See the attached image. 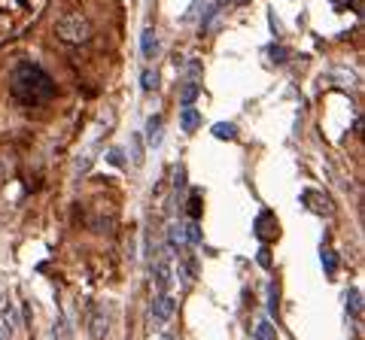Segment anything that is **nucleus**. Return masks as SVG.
<instances>
[{"label": "nucleus", "instance_id": "obj_29", "mask_svg": "<svg viewBox=\"0 0 365 340\" xmlns=\"http://www.w3.org/2000/svg\"><path fill=\"white\" fill-rule=\"evenodd\" d=\"M110 161H113V164H119V168H122V152L119 149H113V152H110V156H107Z\"/></svg>", "mask_w": 365, "mask_h": 340}, {"label": "nucleus", "instance_id": "obj_16", "mask_svg": "<svg viewBox=\"0 0 365 340\" xmlns=\"http://www.w3.org/2000/svg\"><path fill=\"white\" fill-rule=\"evenodd\" d=\"M213 137H219V140H235V137H238V128L231 125V122H216V125H213Z\"/></svg>", "mask_w": 365, "mask_h": 340}, {"label": "nucleus", "instance_id": "obj_30", "mask_svg": "<svg viewBox=\"0 0 365 340\" xmlns=\"http://www.w3.org/2000/svg\"><path fill=\"white\" fill-rule=\"evenodd\" d=\"M347 4L353 6V13H357V16H362V0H347Z\"/></svg>", "mask_w": 365, "mask_h": 340}, {"label": "nucleus", "instance_id": "obj_28", "mask_svg": "<svg viewBox=\"0 0 365 340\" xmlns=\"http://www.w3.org/2000/svg\"><path fill=\"white\" fill-rule=\"evenodd\" d=\"M271 313H277V286H271Z\"/></svg>", "mask_w": 365, "mask_h": 340}, {"label": "nucleus", "instance_id": "obj_9", "mask_svg": "<svg viewBox=\"0 0 365 340\" xmlns=\"http://www.w3.org/2000/svg\"><path fill=\"white\" fill-rule=\"evenodd\" d=\"M16 334V310L13 304H4V310H0V340H13Z\"/></svg>", "mask_w": 365, "mask_h": 340}, {"label": "nucleus", "instance_id": "obj_20", "mask_svg": "<svg viewBox=\"0 0 365 340\" xmlns=\"http://www.w3.org/2000/svg\"><path fill=\"white\" fill-rule=\"evenodd\" d=\"M256 340H277V332H274V325L268 322V319H262V322L256 325Z\"/></svg>", "mask_w": 365, "mask_h": 340}, {"label": "nucleus", "instance_id": "obj_6", "mask_svg": "<svg viewBox=\"0 0 365 340\" xmlns=\"http://www.w3.org/2000/svg\"><path fill=\"white\" fill-rule=\"evenodd\" d=\"M98 152H100V137H95V140H91L88 146L76 156V177H83V173H88V170H91V164H95Z\"/></svg>", "mask_w": 365, "mask_h": 340}, {"label": "nucleus", "instance_id": "obj_18", "mask_svg": "<svg viewBox=\"0 0 365 340\" xmlns=\"http://www.w3.org/2000/svg\"><path fill=\"white\" fill-rule=\"evenodd\" d=\"M182 240L192 243V246H198V243H201V228H198V222H195V219L186 222V228H182Z\"/></svg>", "mask_w": 365, "mask_h": 340}, {"label": "nucleus", "instance_id": "obj_7", "mask_svg": "<svg viewBox=\"0 0 365 340\" xmlns=\"http://www.w3.org/2000/svg\"><path fill=\"white\" fill-rule=\"evenodd\" d=\"M152 276H156V286H158V292L161 295H168V288H170V259H156V264H152Z\"/></svg>", "mask_w": 365, "mask_h": 340}, {"label": "nucleus", "instance_id": "obj_27", "mask_svg": "<svg viewBox=\"0 0 365 340\" xmlns=\"http://www.w3.org/2000/svg\"><path fill=\"white\" fill-rule=\"evenodd\" d=\"M259 264H262V267H271V252H268V250L259 252Z\"/></svg>", "mask_w": 365, "mask_h": 340}, {"label": "nucleus", "instance_id": "obj_26", "mask_svg": "<svg viewBox=\"0 0 365 340\" xmlns=\"http://www.w3.org/2000/svg\"><path fill=\"white\" fill-rule=\"evenodd\" d=\"M198 9H201V0H195V4H192V6H189V13H186V16H182V22H195Z\"/></svg>", "mask_w": 365, "mask_h": 340}, {"label": "nucleus", "instance_id": "obj_4", "mask_svg": "<svg viewBox=\"0 0 365 340\" xmlns=\"http://www.w3.org/2000/svg\"><path fill=\"white\" fill-rule=\"evenodd\" d=\"M253 231H256V237H259V240H265V243L277 240V237H280L277 216H274V213H268V210H262V213L256 216V222H253Z\"/></svg>", "mask_w": 365, "mask_h": 340}, {"label": "nucleus", "instance_id": "obj_11", "mask_svg": "<svg viewBox=\"0 0 365 340\" xmlns=\"http://www.w3.org/2000/svg\"><path fill=\"white\" fill-rule=\"evenodd\" d=\"M128 156L134 168H144V158H146V149H144V137L140 134H131V146H128Z\"/></svg>", "mask_w": 365, "mask_h": 340}, {"label": "nucleus", "instance_id": "obj_2", "mask_svg": "<svg viewBox=\"0 0 365 340\" xmlns=\"http://www.w3.org/2000/svg\"><path fill=\"white\" fill-rule=\"evenodd\" d=\"M58 37L64 40L67 46H83L86 40L91 37V22L83 13H67L58 22Z\"/></svg>", "mask_w": 365, "mask_h": 340}, {"label": "nucleus", "instance_id": "obj_5", "mask_svg": "<svg viewBox=\"0 0 365 340\" xmlns=\"http://www.w3.org/2000/svg\"><path fill=\"white\" fill-rule=\"evenodd\" d=\"M88 334H91V340H107V334H110V310L107 307H95L91 322H88Z\"/></svg>", "mask_w": 365, "mask_h": 340}, {"label": "nucleus", "instance_id": "obj_25", "mask_svg": "<svg viewBox=\"0 0 365 340\" xmlns=\"http://www.w3.org/2000/svg\"><path fill=\"white\" fill-rule=\"evenodd\" d=\"M268 55H271L274 61H286V58H289V52H286V49H280V46H271Z\"/></svg>", "mask_w": 365, "mask_h": 340}, {"label": "nucleus", "instance_id": "obj_31", "mask_svg": "<svg viewBox=\"0 0 365 340\" xmlns=\"http://www.w3.org/2000/svg\"><path fill=\"white\" fill-rule=\"evenodd\" d=\"M161 340H174V337H170V334H165V337H161Z\"/></svg>", "mask_w": 365, "mask_h": 340}, {"label": "nucleus", "instance_id": "obj_21", "mask_svg": "<svg viewBox=\"0 0 365 340\" xmlns=\"http://www.w3.org/2000/svg\"><path fill=\"white\" fill-rule=\"evenodd\" d=\"M186 192V168H177V173H174V194H177V201H180V194Z\"/></svg>", "mask_w": 365, "mask_h": 340}, {"label": "nucleus", "instance_id": "obj_13", "mask_svg": "<svg viewBox=\"0 0 365 340\" xmlns=\"http://www.w3.org/2000/svg\"><path fill=\"white\" fill-rule=\"evenodd\" d=\"M180 125H182V131H186V134H195L198 125H201V112L195 107H186V110H182V116H180Z\"/></svg>", "mask_w": 365, "mask_h": 340}, {"label": "nucleus", "instance_id": "obj_3", "mask_svg": "<svg viewBox=\"0 0 365 340\" xmlns=\"http://www.w3.org/2000/svg\"><path fill=\"white\" fill-rule=\"evenodd\" d=\"M301 204L308 207L311 213H317V216H335V204L326 192H320V189H304L301 192Z\"/></svg>", "mask_w": 365, "mask_h": 340}, {"label": "nucleus", "instance_id": "obj_1", "mask_svg": "<svg viewBox=\"0 0 365 340\" xmlns=\"http://www.w3.org/2000/svg\"><path fill=\"white\" fill-rule=\"evenodd\" d=\"M9 88H13L16 100L22 104H46L49 98L55 95V82L49 79V74L37 64H18L13 74H9Z\"/></svg>", "mask_w": 365, "mask_h": 340}, {"label": "nucleus", "instance_id": "obj_14", "mask_svg": "<svg viewBox=\"0 0 365 340\" xmlns=\"http://www.w3.org/2000/svg\"><path fill=\"white\" fill-rule=\"evenodd\" d=\"M201 95V82H182V91H180V104L182 107H192Z\"/></svg>", "mask_w": 365, "mask_h": 340}, {"label": "nucleus", "instance_id": "obj_15", "mask_svg": "<svg viewBox=\"0 0 365 340\" xmlns=\"http://www.w3.org/2000/svg\"><path fill=\"white\" fill-rule=\"evenodd\" d=\"M320 259H323V271H326V276H335V274H338V255H335L332 250H326V246H323Z\"/></svg>", "mask_w": 365, "mask_h": 340}, {"label": "nucleus", "instance_id": "obj_17", "mask_svg": "<svg viewBox=\"0 0 365 340\" xmlns=\"http://www.w3.org/2000/svg\"><path fill=\"white\" fill-rule=\"evenodd\" d=\"M52 334H55V340H74V332H70V322H67L64 316H58V319H55Z\"/></svg>", "mask_w": 365, "mask_h": 340}, {"label": "nucleus", "instance_id": "obj_19", "mask_svg": "<svg viewBox=\"0 0 365 340\" xmlns=\"http://www.w3.org/2000/svg\"><path fill=\"white\" fill-rule=\"evenodd\" d=\"M347 310L357 319L362 316V295H359V288H350V292H347Z\"/></svg>", "mask_w": 365, "mask_h": 340}, {"label": "nucleus", "instance_id": "obj_10", "mask_svg": "<svg viewBox=\"0 0 365 340\" xmlns=\"http://www.w3.org/2000/svg\"><path fill=\"white\" fill-rule=\"evenodd\" d=\"M158 34H156V30H152V28H146L144 30V40H140V55H144L146 61H152V58H156L158 55Z\"/></svg>", "mask_w": 365, "mask_h": 340}, {"label": "nucleus", "instance_id": "obj_22", "mask_svg": "<svg viewBox=\"0 0 365 340\" xmlns=\"http://www.w3.org/2000/svg\"><path fill=\"white\" fill-rule=\"evenodd\" d=\"M140 82H144V88H146V91H156V86H158L156 67H146V70H144V79H140Z\"/></svg>", "mask_w": 365, "mask_h": 340}, {"label": "nucleus", "instance_id": "obj_24", "mask_svg": "<svg viewBox=\"0 0 365 340\" xmlns=\"http://www.w3.org/2000/svg\"><path fill=\"white\" fill-rule=\"evenodd\" d=\"M168 237H170V246H182V243H186V240H182V228H180V225H170Z\"/></svg>", "mask_w": 365, "mask_h": 340}, {"label": "nucleus", "instance_id": "obj_8", "mask_svg": "<svg viewBox=\"0 0 365 340\" xmlns=\"http://www.w3.org/2000/svg\"><path fill=\"white\" fill-rule=\"evenodd\" d=\"M174 310H177V304L170 295H158L156 301H152V316H156V322H170Z\"/></svg>", "mask_w": 365, "mask_h": 340}, {"label": "nucleus", "instance_id": "obj_12", "mask_svg": "<svg viewBox=\"0 0 365 340\" xmlns=\"http://www.w3.org/2000/svg\"><path fill=\"white\" fill-rule=\"evenodd\" d=\"M161 134H165V122H161V116H152L149 125H146V143L149 146H161Z\"/></svg>", "mask_w": 365, "mask_h": 340}, {"label": "nucleus", "instance_id": "obj_23", "mask_svg": "<svg viewBox=\"0 0 365 340\" xmlns=\"http://www.w3.org/2000/svg\"><path fill=\"white\" fill-rule=\"evenodd\" d=\"M189 216H192V219H198V216H201V192L198 189L192 192V198H189Z\"/></svg>", "mask_w": 365, "mask_h": 340}]
</instances>
